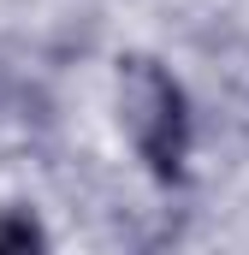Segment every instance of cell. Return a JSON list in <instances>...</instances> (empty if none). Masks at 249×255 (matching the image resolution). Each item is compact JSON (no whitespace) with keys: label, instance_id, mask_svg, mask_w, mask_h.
<instances>
[{"label":"cell","instance_id":"cell-1","mask_svg":"<svg viewBox=\"0 0 249 255\" xmlns=\"http://www.w3.org/2000/svg\"><path fill=\"white\" fill-rule=\"evenodd\" d=\"M113 113L154 184H184L190 154H196V107H190L184 77L154 54H124L113 71Z\"/></svg>","mask_w":249,"mask_h":255},{"label":"cell","instance_id":"cell-4","mask_svg":"<svg viewBox=\"0 0 249 255\" xmlns=\"http://www.w3.org/2000/svg\"><path fill=\"white\" fill-rule=\"evenodd\" d=\"M244 77H249V48H244Z\"/></svg>","mask_w":249,"mask_h":255},{"label":"cell","instance_id":"cell-2","mask_svg":"<svg viewBox=\"0 0 249 255\" xmlns=\"http://www.w3.org/2000/svg\"><path fill=\"white\" fill-rule=\"evenodd\" d=\"M30 250H48V226L24 202H6L0 208V255H30Z\"/></svg>","mask_w":249,"mask_h":255},{"label":"cell","instance_id":"cell-3","mask_svg":"<svg viewBox=\"0 0 249 255\" xmlns=\"http://www.w3.org/2000/svg\"><path fill=\"white\" fill-rule=\"evenodd\" d=\"M18 95H24V89H18V77H12V71L0 65V119H6V107H12Z\"/></svg>","mask_w":249,"mask_h":255}]
</instances>
